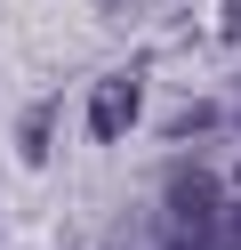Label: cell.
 Returning <instances> with one entry per match:
<instances>
[{
	"label": "cell",
	"instance_id": "obj_1",
	"mask_svg": "<svg viewBox=\"0 0 241 250\" xmlns=\"http://www.w3.org/2000/svg\"><path fill=\"white\" fill-rule=\"evenodd\" d=\"M137 105H145V89L129 81V73H112V81H96V97H89V137H129V121H137Z\"/></svg>",
	"mask_w": 241,
	"mask_h": 250
},
{
	"label": "cell",
	"instance_id": "obj_2",
	"mask_svg": "<svg viewBox=\"0 0 241 250\" xmlns=\"http://www.w3.org/2000/svg\"><path fill=\"white\" fill-rule=\"evenodd\" d=\"M40 129H48V105H32V121H24V162H40V153H48Z\"/></svg>",
	"mask_w": 241,
	"mask_h": 250
},
{
	"label": "cell",
	"instance_id": "obj_3",
	"mask_svg": "<svg viewBox=\"0 0 241 250\" xmlns=\"http://www.w3.org/2000/svg\"><path fill=\"white\" fill-rule=\"evenodd\" d=\"M217 33H241V0H217Z\"/></svg>",
	"mask_w": 241,
	"mask_h": 250
},
{
	"label": "cell",
	"instance_id": "obj_4",
	"mask_svg": "<svg viewBox=\"0 0 241 250\" xmlns=\"http://www.w3.org/2000/svg\"><path fill=\"white\" fill-rule=\"evenodd\" d=\"M233 186H241V178H233Z\"/></svg>",
	"mask_w": 241,
	"mask_h": 250
}]
</instances>
